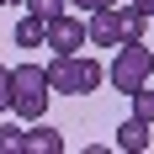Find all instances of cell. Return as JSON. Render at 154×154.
<instances>
[{
	"label": "cell",
	"instance_id": "6da1fadb",
	"mask_svg": "<svg viewBox=\"0 0 154 154\" xmlns=\"http://www.w3.org/2000/svg\"><path fill=\"white\" fill-rule=\"evenodd\" d=\"M48 69V91L53 96H91L101 80H106V69L96 59H80V53H53V64H43Z\"/></svg>",
	"mask_w": 154,
	"mask_h": 154
},
{
	"label": "cell",
	"instance_id": "7a4b0ae2",
	"mask_svg": "<svg viewBox=\"0 0 154 154\" xmlns=\"http://www.w3.org/2000/svg\"><path fill=\"white\" fill-rule=\"evenodd\" d=\"M48 69L43 64H16L11 69V112L16 117H27V122H37L48 112Z\"/></svg>",
	"mask_w": 154,
	"mask_h": 154
},
{
	"label": "cell",
	"instance_id": "3957f363",
	"mask_svg": "<svg viewBox=\"0 0 154 154\" xmlns=\"http://www.w3.org/2000/svg\"><path fill=\"white\" fill-rule=\"evenodd\" d=\"M149 64H154V53H149L143 43H122L117 59H112V69H106V80H112L122 96H133L138 85H149Z\"/></svg>",
	"mask_w": 154,
	"mask_h": 154
},
{
	"label": "cell",
	"instance_id": "277c9868",
	"mask_svg": "<svg viewBox=\"0 0 154 154\" xmlns=\"http://www.w3.org/2000/svg\"><path fill=\"white\" fill-rule=\"evenodd\" d=\"M43 48H53V53H80V48H85V21L69 16V11L48 16V43Z\"/></svg>",
	"mask_w": 154,
	"mask_h": 154
},
{
	"label": "cell",
	"instance_id": "5b68a950",
	"mask_svg": "<svg viewBox=\"0 0 154 154\" xmlns=\"http://www.w3.org/2000/svg\"><path fill=\"white\" fill-rule=\"evenodd\" d=\"M85 43H96V48H122V16H117V5L91 11V21H85Z\"/></svg>",
	"mask_w": 154,
	"mask_h": 154
},
{
	"label": "cell",
	"instance_id": "8992f818",
	"mask_svg": "<svg viewBox=\"0 0 154 154\" xmlns=\"http://www.w3.org/2000/svg\"><path fill=\"white\" fill-rule=\"evenodd\" d=\"M21 154H64V133H59V128H48L43 117H37V122L21 133Z\"/></svg>",
	"mask_w": 154,
	"mask_h": 154
},
{
	"label": "cell",
	"instance_id": "52a82bcc",
	"mask_svg": "<svg viewBox=\"0 0 154 154\" xmlns=\"http://www.w3.org/2000/svg\"><path fill=\"white\" fill-rule=\"evenodd\" d=\"M154 143V122H143V117H128L122 128H117V149L122 154H143Z\"/></svg>",
	"mask_w": 154,
	"mask_h": 154
},
{
	"label": "cell",
	"instance_id": "ba28073f",
	"mask_svg": "<svg viewBox=\"0 0 154 154\" xmlns=\"http://www.w3.org/2000/svg\"><path fill=\"white\" fill-rule=\"evenodd\" d=\"M11 37H16V48H43V43H48V21L27 11L21 21H16V32H11Z\"/></svg>",
	"mask_w": 154,
	"mask_h": 154
},
{
	"label": "cell",
	"instance_id": "9c48e42d",
	"mask_svg": "<svg viewBox=\"0 0 154 154\" xmlns=\"http://www.w3.org/2000/svg\"><path fill=\"white\" fill-rule=\"evenodd\" d=\"M117 16H122V43H143V32H149V16L138 11V0H133V5H117Z\"/></svg>",
	"mask_w": 154,
	"mask_h": 154
},
{
	"label": "cell",
	"instance_id": "30bf717a",
	"mask_svg": "<svg viewBox=\"0 0 154 154\" xmlns=\"http://www.w3.org/2000/svg\"><path fill=\"white\" fill-rule=\"evenodd\" d=\"M133 117L154 122V91H149V85H138V91H133Z\"/></svg>",
	"mask_w": 154,
	"mask_h": 154
},
{
	"label": "cell",
	"instance_id": "8fae6325",
	"mask_svg": "<svg viewBox=\"0 0 154 154\" xmlns=\"http://www.w3.org/2000/svg\"><path fill=\"white\" fill-rule=\"evenodd\" d=\"M21 5H27L32 16H43V21H48V16H59V11H69V0H21Z\"/></svg>",
	"mask_w": 154,
	"mask_h": 154
},
{
	"label": "cell",
	"instance_id": "7c38bea8",
	"mask_svg": "<svg viewBox=\"0 0 154 154\" xmlns=\"http://www.w3.org/2000/svg\"><path fill=\"white\" fill-rule=\"evenodd\" d=\"M0 154H21V128L0 122Z\"/></svg>",
	"mask_w": 154,
	"mask_h": 154
},
{
	"label": "cell",
	"instance_id": "4fadbf2b",
	"mask_svg": "<svg viewBox=\"0 0 154 154\" xmlns=\"http://www.w3.org/2000/svg\"><path fill=\"white\" fill-rule=\"evenodd\" d=\"M0 112H11V69H0Z\"/></svg>",
	"mask_w": 154,
	"mask_h": 154
},
{
	"label": "cell",
	"instance_id": "5bb4252c",
	"mask_svg": "<svg viewBox=\"0 0 154 154\" xmlns=\"http://www.w3.org/2000/svg\"><path fill=\"white\" fill-rule=\"evenodd\" d=\"M69 5H80V11H106V5H117V0H69Z\"/></svg>",
	"mask_w": 154,
	"mask_h": 154
},
{
	"label": "cell",
	"instance_id": "9a60e30c",
	"mask_svg": "<svg viewBox=\"0 0 154 154\" xmlns=\"http://www.w3.org/2000/svg\"><path fill=\"white\" fill-rule=\"evenodd\" d=\"M138 11H143V16H154V0H138Z\"/></svg>",
	"mask_w": 154,
	"mask_h": 154
},
{
	"label": "cell",
	"instance_id": "2e32d148",
	"mask_svg": "<svg viewBox=\"0 0 154 154\" xmlns=\"http://www.w3.org/2000/svg\"><path fill=\"white\" fill-rule=\"evenodd\" d=\"M0 5H21V0H0Z\"/></svg>",
	"mask_w": 154,
	"mask_h": 154
},
{
	"label": "cell",
	"instance_id": "e0dca14e",
	"mask_svg": "<svg viewBox=\"0 0 154 154\" xmlns=\"http://www.w3.org/2000/svg\"><path fill=\"white\" fill-rule=\"evenodd\" d=\"M149 80H154V64H149Z\"/></svg>",
	"mask_w": 154,
	"mask_h": 154
}]
</instances>
